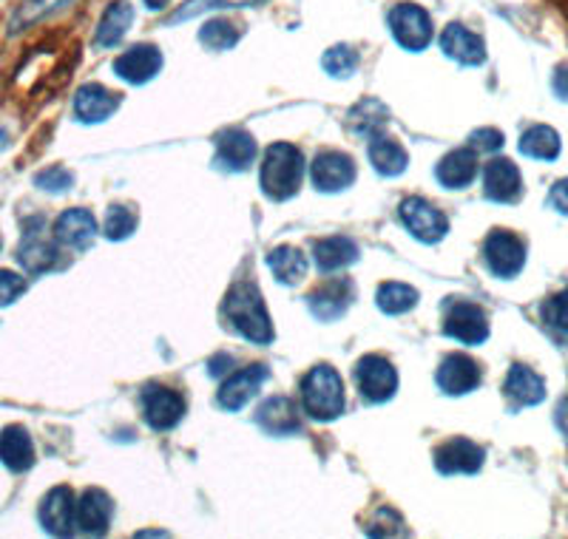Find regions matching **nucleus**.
I'll return each instance as SVG.
<instances>
[{
    "label": "nucleus",
    "mask_w": 568,
    "mask_h": 539,
    "mask_svg": "<svg viewBox=\"0 0 568 539\" xmlns=\"http://www.w3.org/2000/svg\"><path fill=\"white\" fill-rule=\"evenodd\" d=\"M386 125V111L379 100H364L359 108L353 111V131L364 134V137L373 139L379 134V128Z\"/></svg>",
    "instance_id": "obj_38"
},
{
    "label": "nucleus",
    "mask_w": 568,
    "mask_h": 539,
    "mask_svg": "<svg viewBox=\"0 0 568 539\" xmlns=\"http://www.w3.org/2000/svg\"><path fill=\"white\" fill-rule=\"evenodd\" d=\"M74 514H78V502H74L72 488L58 486L43 497L38 508V520L43 526V531L52 533V537H69L74 531Z\"/></svg>",
    "instance_id": "obj_11"
},
{
    "label": "nucleus",
    "mask_w": 568,
    "mask_h": 539,
    "mask_svg": "<svg viewBox=\"0 0 568 539\" xmlns=\"http://www.w3.org/2000/svg\"><path fill=\"white\" fill-rule=\"evenodd\" d=\"M69 3H72V0H23L18 7V12L12 14V20H9V32H23V29L34 27V23H40L43 18H49V14L65 9Z\"/></svg>",
    "instance_id": "obj_35"
},
{
    "label": "nucleus",
    "mask_w": 568,
    "mask_h": 539,
    "mask_svg": "<svg viewBox=\"0 0 568 539\" xmlns=\"http://www.w3.org/2000/svg\"><path fill=\"white\" fill-rule=\"evenodd\" d=\"M27 293V279L12 270H0V307H9Z\"/></svg>",
    "instance_id": "obj_42"
},
{
    "label": "nucleus",
    "mask_w": 568,
    "mask_h": 539,
    "mask_svg": "<svg viewBox=\"0 0 568 539\" xmlns=\"http://www.w3.org/2000/svg\"><path fill=\"white\" fill-rule=\"evenodd\" d=\"M268 267L279 284L293 287L308 276V256L296 250V247H276L273 253L268 256Z\"/></svg>",
    "instance_id": "obj_30"
},
{
    "label": "nucleus",
    "mask_w": 568,
    "mask_h": 539,
    "mask_svg": "<svg viewBox=\"0 0 568 539\" xmlns=\"http://www.w3.org/2000/svg\"><path fill=\"white\" fill-rule=\"evenodd\" d=\"M477 174V156L475 151L469 148H455L444 156L435 168V176H438V183L450 190H461L466 185H472Z\"/></svg>",
    "instance_id": "obj_27"
},
{
    "label": "nucleus",
    "mask_w": 568,
    "mask_h": 539,
    "mask_svg": "<svg viewBox=\"0 0 568 539\" xmlns=\"http://www.w3.org/2000/svg\"><path fill=\"white\" fill-rule=\"evenodd\" d=\"M120 108V94L109 92L105 85L89 83L74 97V114L80 123H103Z\"/></svg>",
    "instance_id": "obj_23"
},
{
    "label": "nucleus",
    "mask_w": 568,
    "mask_h": 539,
    "mask_svg": "<svg viewBox=\"0 0 568 539\" xmlns=\"http://www.w3.org/2000/svg\"><path fill=\"white\" fill-rule=\"evenodd\" d=\"M441 49L446 58H452L461 65H481L486 63V43L481 34L466 29L464 23H450L441 32Z\"/></svg>",
    "instance_id": "obj_20"
},
{
    "label": "nucleus",
    "mask_w": 568,
    "mask_h": 539,
    "mask_svg": "<svg viewBox=\"0 0 568 539\" xmlns=\"http://www.w3.org/2000/svg\"><path fill=\"white\" fill-rule=\"evenodd\" d=\"M223 315L230 330L239 332L250 344L268 346L273 341V324H270L268 307L261 299L259 287L254 281H236L223 301Z\"/></svg>",
    "instance_id": "obj_1"
},
{
    "label": "nucleus",
    "mask_w": 568,
    "mask_h": 539,
    "mask_svg": "<svg viewBox=\"0 0 568 539\" xmlns=\"http://www.w3.org/2000/svg\"><path fill=\"white\" fill-rule=\"evenodd\" d=\"M34 185H38L40 190H49V194H65V190L74 185V176L72 170L63 168V165H52V168L40 170V174L34 176Z\"/></svg>",
    "instance_id": "obj_40"
},
{
    "label": "nucleus",
    "mask_w": 568,
    "mask_h": 539,
    "mask_svg": "<svg viewBox=\"0 0 568 539\" xmlns=\"http://www.w3.org/2000/svg\"><path fill=\"white\" fill-rule=\"evenodd\" d=\"M555 92L560 94V97L568 100V69H557V74H555Z\"/></svg>",
    "instance_id": "obj_46"
},
{
    "label": "nucleus",
    "mask_w": 568,
    "mask_h": 539,
    "mask_svg": "<svg viewBox=\"0 0 568 539\" xmlns=\"http://www.w3.org/2000/svg\"><path fill=\"white\" fill-rule=\"evenodd\" d=\"M435 377H438V386L446 395H466V392L481 386L484 372H481V364L472 361L469 355H464V352H452V355H446L444 361H441L438 375Z\"/></svg>",
    "instance_id": "obj_14"
},
{
    "label": "nucleus",
    "mask_w": 568,
    "mask_h": 539,
    "mask_svg": "<svg viewBox=\"0 0 568 539\" xmlns=\"http://www.w3.org/2000/svg\"><path fill=\"white\" fill-rule=\"evenodd\" d=\"M504 392L515 406H537V403L546 401V381L529 366L515 364L506 375Z\"/></svg>",
    "instance_id": "obj_25"
},
{
    "label": "nucleus",
    "mask_w": 568,
    "mask_h": 539,
    "mask_svg": "<svg viewBox=\"0 0 568 539\" xmlns=\"http://www.w3.org/2000/svg\"><path fill=\"white\" fill-rule=\"evenodd\" d=\"M366 154H370V163H373V168L379 170L381 176H401L406 170V163H410L406 151L401 148L395 139L379 137V134L373 137Z\"/></svg>",
    "instance_id": "obj_31"
},
{
    "label": "nucleus",
    "mask_w": 568,
    "mask_h": 539,
    "mask_svg": "<svg viewBox=\"0 0 568 539\" xmlns=\"http://www.w3.org/2000/svg\"><path fill=\"white\" fill-rule=\"evenodd\" d=\"M401 221H404V228L410 230L412 236L424 245H435L446 236L450 230V219L441 214L438 208H432L430 201L421 199V196H410V199L401 201L399 208Z\"/></svg>",
    "instance_id": "obj_8"
},
{
    "label": "nucleus",
    "mask_w": 568,
    "mask_h": 539,
    "mask_svg": "<svg viewBox=\"0 0 568 539\" xmlns=\"http://www.w3.org/2000/svg\"><path fill=\"white\" fill-rule=\"evenodd\" d=\"M469 143L475 151H486V154H492V151L504 148V131L477 128L475 134L469 137Z\"/></svg>",
    "instance_id": "obj_43"
},
{
    "label": "nucleus",
    "mask_w": 568,
    "mask_h": 539,
    "mask_svg": "<svg viewBox=\"0 0 568 539\" xmlns=\"http://www.w3.org/2000/svg\"><path fill=\"white\" fill-rule=\"evenodd\" d=\"M353 299H355L353 281L341 276V279H333V281H327V284H321L319 290L310 296L308 304H310V312H313L319 321H335V319H341L347 310H350Z\"/></svg>",
    "instance_id": "obj_16"
},
{
    "label": "nucleus",
    "mask_w": 568,
    "mask_h": 539,
    "mask_svg": "<svg viewBox=\"0 0 568 539\" xmlns=\"http://www.w3.org/2000/svg\"><path fill=\"white\" fill-rule=\"evenodd\" d=\"M261 3H268V0H188L177 12L168 18V27L174 23H183V20L196 18V14L205 12H223V9H250V7H261Z\"/></svg>",
    "instance_id": "obj_36"
},
{
    "label": "nucleus",
    "mask_w": 568,
    "mask_h": 539,
    "mask_svg": "<svg viewBox=\"0 0 568 539\" xmlns=\"http://www.w3.org/2000/svg\"><path fill=\"white\" fill-rule=\"evenodd\" d=\"M18 261L23 265L27 273H47V270L58 265V247L43 239L40 230H27V236H23L18 247Z\"/></svg>",
    "instance_id": "obj_29"
},
{
    "label": "nucleus",
    "mask_w": 568,
    "mask_h": 539,
    "mask_svg": "<svg viewBox=\"0 0 568 539\" xmlns=\"http://www.w3.org/2000/svg\"><path fill=\"white\" fill-rule=\"evenodd\" d=\"M304 179V156L296 145L273 143L265 151V163H261L259 183L261 190L273 201L293 199Z\"/></svg>",
    "instance_id": "obj_2"
},
{
    "label": "nucleus",
    "mask_w": 568,
    "mask_h": 539,
    "mask_svg": "<svg viewBox=\"0 0 568 539\" xmlns=\"http://www.w3.org/2000/svg\"><path fill=\"white\" fill-rule=\"evenodd\" d=\"M355 384L364 401L384 403L399 390V372L381 355H364L355 364Z\"/></svg>",
    "instance_id": "obj_7"
},
{
    "label": "nucleus",
    "mask_w": 568,
    "mask_h": 539,
    "mask_svg": "<svg viewBox=\"0 0 568 539\" xmlns=\"http://www.w3.org/2000/svg\"><path fill=\"white\" fill-rule=\"evenodd\" d=\"M310 179L321 194H339L355 183V163L341 151H321L310 165Z\"/></svg>",
    "instance_id": "obj_9"
},
{
    "label": "nucleus",
    "mask_w": 568,
    "mask_h": 539,
    "mask_svg": "<svg viewBox=\"0 0 568 539\" xmlns=\"http://www.w3.org/2000/svg\"><path fill=\"white\" fill-rule=\"evenodd\" d=\"M112 514L114 502L112 497L100 488H89L78 500V514H74V522L83 533H92V537H100V533L109 531L112 526Z\"/></svg>",
    "instance_id": "obj_21"
},
{
    "label": "nucleus",
    "mask_w": 568,
    "mask_h": 539,
    "mask_svg": "<svg viewBox=\"0 0 568 539\" xmlns=\"http://www.w3.org/2000/svg\"><path fill=\"white\" fill-rule=\"evenodd\" d=\"M0 463L14 475H23L34 466V443L23 426H7L0 432Z\"/></svg>",
    "instance_id": "obj_24"
},
{
    "label": "nucleus",
    "mask_w": 568,
    "mask_h": 539,
    "mask_svg": "<svg viewBox=\"0 0 568 539\" xmlns=\"http://www.w3.org/2000/svg\"><path fill=\"white\" fill-rule=\"evenodd\" d=\"M259 148L256 139L242 128H225L216 137V165L225 170H248Z\"/></svg>",
    "instance_id": "obj_17"
},
{
    "label": "nucleus",
    "mask_w": 568,
    "mask_h": 539,
    "mask_svg": "<svg viewBox=\"0 0 568 539\" xmlns=\"http://www.w3.org/2000/svg\"><path fill=\"white\" fill-rule=\"evenodd\" d=\"M301 401H304V412L313 421L339 417L344 412V386H341L339 372L327 364L313 366L301 381Z\"/></svg>",
    "instance_id": "obj_3"
},
{
    "label": "nucleus",
    "mask_w": 568,
    "mask_h": 539,
    "mask_svg": "<svg viewBox=\"0 0 568 539\" xmlns=\"http://www.w3.org/2000/svg\"><path fill=\"white\" fill-rule=\"evenodd\" d=\"M94 236H97V219L92 216V210L72 208L60 214V219L54 221V239H58V245L72 247L78 253L92 247Z\"/></svg>",
    "instance_id": "obj_18"
},
{
    "label": "nucleus",
    "mask_w": 568,
    "mask_h": 539,
    "mask_svg": "<svg viewBox=\"0 0 568 539\" xmlns=\"http://www.w3.org/2000/svg\"><path fill=\"white\" fill-rule=\"evenodd\" d=\"M543 319L549 321L555 330L568 332V287L560 296H555V299H549L543 304Z\"/></svg>",
    "instance_id": "obj_41"
},
{
    "label": "nucleus",
    "mask_w": 568,
    "mask_h": 539,
    "mask_svg": "<svg viewBox=\"0 0 568 539\" xmlns=\"http://www.w3.org/2000/svg\"><path fill=\"white\" fill-rule=\"evenodd\" d=\"M159 69H163V54L157 46H145V43L131 46L114 60V74L131 85L148 83L151 77H157Z\"/></svg>",
    "instance_id": "obj_15"
},
{
    "label": "nucleus",
    "mask_w": 568,
    "mask_h": 539,
    "mask_svg": "<svg viewBox=\"0 0 568 539\" xmlns=\"http://www.w3.org/2000/svg\"><path fill=\"white\" fill-rule=\"evenodd\" d=\"M484 261L497 279H515L526 265V245L509 230H492L484 241Z\"/></svg>",
    "instance_id": "obj_5"
},
{
    "label": "nucleus",
    "mask_w": 568,
    "mask_h": 539,
    "mask_svg": "<svg viewBox=\"0 0 568 539\" xmlns=\"http://www.w3.org/2000/svg\"><path fill=\"white\" fill-rule=\"evenodd\" d=\"M131 20H134V7L128 0H114L112 7L105 9L103 18H100V27L94 32V46L97 49H114L120 40L125 38V32L131 29Z\"/></svg>",
    "instance_id": "obj_28"
},
{
    "label": "nucleus",
    "mask_w": 568,
    "mask_h": 539,
    "mask_svg": "<svg viewBox=\"0 0 568 539\" xmlns=\"http://www.w3.org/2000/svg\"><path fill=\"white\" fill-rule=\"evenodd\" d=\"M560 134L549 125H531L526 134L520 137V154L529 156V159H543V163H551L560 156Z\"/></svg>",
    "instance_id": "obj_32"
},
{
    "label": "nucleus",
    "mask_w": 568,
    "mask_h": 539,
    "mask_svg": "<svg viewBox=\"0 0 568 539\" xmlns=\"http://www.w3.org/2000/svg\"><path fill=\"white\" fill-rule=\"evenodd\" d=\"M7 145H9V139H7V134H3V131H0V151H3V148H7Z\"/></svg>",
    "instance_id": "obj_48"
},
{
    "label": "nucleus",
    "mask_w": 568,
    "mask_h": 539,
    "mask_svg": "<svg viewBox=\"0 0 568 539\" xmlns=\"http://www.w3.org/2000/svg\"><path fill=\"white\" fill-rule=\"evenodd\" d=\"M168 3H171V0H145V7H148L151 12H163Z\"/></svg>",
    "instance_id": "obj_47"
},
{
    "label": "nucleus",
    "mask_w": 568,
    "mask_h": 539,
    "mask_svg": "<svg viewBox=\"0 0 568 539\" xmlns=\"http://www.w3.org/2000/svg\"><path fill=\"white\" fill-rule=\"evenodd\" d=\"M256 423H259L261 429L268 432V435H296L301 429V417L296 412V403L285 395L268 397V401L261 403L259 412H256Z\"/></svg>",
    "instance_id": "obj_22"
},
{
    "label": "nucleus",
    "mask_w": 568,
    "mask_h": 539,
    "mask_svg": "<svg viewBox=\"0 0 568 539\" xmlns=\"http://www.w3.org/2000/svg\"><path fill=\"white\" fill-rule=\"evenodd\" d=\"M555 421H557V429H560L562 435H566V440H568V397H562V401L557 403Z\"/></svg>",
    "instance_id": "obj_45"
},
{
    "label": "nucleus",
    "mask_w": 568,
    "mask_h": 539,
    "mask_svg": "<svg viewBox=\"0 0 568 539\" xmlns=\"http://www.w3.org/2000/svg\"><path fill=\"white\" fill-rule=\"evenodd\" d=\"M321 65H324V72L330 77H350L355 72V65H359V54L350 46H333L324 52Z\"/></svg>",
    "instance_id": "obj_39"
},
{
    "label": "nucleus",
    "mask_w": 568,
    "mask_h": 539,
    "mask_svg": "<svg viewBox=\"0 0 568 539\" xmlns=\"http://www.w3.org/2000/svg\"><path fill=\"white\" fill-rule=\"evenodd\" d=\"M549 205L557 210V214L568 216V176H566V179H560L555 188H551Z\"/></svg>",
    "instance_id": "obj_44"
},
{
    "label": "nucleus",
    "mask_w": 568,
    "mask_h": 539,
    "mask_svg": "<svg viewBox=\"0 0 568 539\" xmlns=\"http://www.w3.org/2000/svg\"><path fill=\"white\" fill-rule=\"evenodd\" d=\"M444 335L469 346L484 344L489 339V319L472 301H450L444 315Z\"/></svg>",
    "instance_id": "obj_6"
},
{
    "label": "nucleus",
    "mask_w": 568,
    "mask_h": 539,
    "mask_svg": "<svg viewBox=\"0 0 568 539\" xmlns=\"http://www.w3.org/2000/svg\"><path fill=\"white\" fill-rule=\"evenodd\" d=\"M268 366L254 364L248 370H239L219 386V395H216V403L223 406L225 412H239L242 406H248L250 397L259 392V386L268 381Z\"/></svg>",
    "instance_id": "obj_13"
},
{
    "label": "nucleus",
    "mask_w": 568,
    "mask_h": 539,
    "mask_svg": "<svg viewBox=\"0 0 568 539\" xmlns=\"http://www.w3.org/2000/svg\"><path fill=\"white\" fill-rule=\"evenodd\" d=\"M486 460V452L466 437H452L435 452V468L441 475H477Z\"/></svg>",
    "instance_id": "obj_12"
},
{
    "label": "nucleus",
    "mask_w": 568,
    "mask_h": 539,
    "mask_svg": "<svg viewBox=\"0 0 568 539\" xmlns=\"http://www.w3.org/2000/svg\"><path fill=\"white\" fill-rule=\"evenodd\" d=\"M239 38H242V29L228 18H214L199 29V43L210 52H228L239 43Z\"/></svg>",
    "instance_id": "obj_34"
},
{
    "label": "nucleus",
    "mask_w": 568,
    "mask_h": 539,
    "mask_svg": "<svg viewBox=\"0 0 568 539\" xmlns=\"http://www.w3.org/2000/svg\"><path fill=\"white\" fill-rule=\"evenodd\" d=\"M313 259L321 273H335L359 259V245L347 236H327L313 245Z\"/></svg>",
    "instance_id": "obj_26"
},
{
    "label": "nucleus",
    "mask_w": 568,
    "mask_h": 539,
    "mask_svg": "<svg viewBox=\"0 0 568 539\" xmlns=\"http://www.w3.org/2000/svg\"><path fill=\"white\" fill-rule=\"evenodd\" d=\"M386 27L392 38L406 52H424L432 43V18L419 3H395L386 14Z\"/></svg>",
    "instance_id": "obj_4"
},
{
    "label": "nucleus",
    "mask_w": 568,
    "mask_h": 539,
    "mask_svg": "<svg viewBox=\"0 0 568 539\" xmlns=\"http://www.w3.org/2000/svg\"><path fill=\"white\" fill-rule=\"evenodd\" d=\"M375 304L386 312V315H404L412 307L419 304V290L410 284H401V281H386L379 287L375 293Z\"/></svg>",
    "instance_id": "obj_33"
},
{
    "label": "nucleus",
    "mask_w": 568,
    "mask_h": 539,
    "mask_svg": "<svg viewBox=\"0 0 568 539\" xmlns=\"http://www.w3.org/2000/svg\"><path fill=\"white\" fill-rule=\"evenodd\" d=\"M484 194L486 199L512 205L523 194V176L512 159H492L484 170Z\"/></svg>",
    "instance_id": "obj_19"
},
{
    "label": "nucleus",
    "mask_w": 568,
    "mask_h": 539,
    "mask_svg": "<svg viewBox=\"0 0 568 539\" xmlns=\"http://www.w3.org/2000/svg\"><path fill=\"white\" fill-rule=\"evenodd\" d=\"M134 230H137V210L131 208V205H112L103 221L105 239L123 241L128 239Z\"/></svg>",
    "instance_id": "obj_37"
},
{
    "label": "nucleus",
    "mask_w": 568,
    "mask_h": 539,
    "mask_svg": "<svg viewBox=\"0 0 568 539\" xmlns=\"http://www.w3.org/2000/svg\"><path fill=\"white\" fill-rule=\"evenodd\" d=\"M185 415V401L179 392L168 390V386H148L143 392V417L151 429L168 432L174 429Z\"/></svg>",
    "instance_id": "obj_10"
}]
</instances>
